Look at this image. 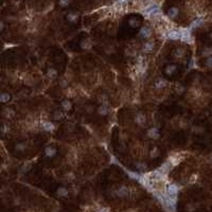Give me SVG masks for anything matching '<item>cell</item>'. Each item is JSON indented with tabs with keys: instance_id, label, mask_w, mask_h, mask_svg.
Returning <instances> with one entry per match:
<instances>
[{
	"instance_id": "30bf717a",
	"label": "cell",
	"mask_w": 212,
	"mask_h": 212,
	"mask_svg": "<svg viewBox=\"0 0 212 212\" xmlns=\"http://www.w3.org/2000/svg\"><path fill=\"white\" fill-rule=\"evenodd\" d=\"M154 48H155V43L154 41H146V43H144L143 47H142V51L145 53H150L154 50Z\"/></svg>"
},
{
	"instance_id": "ba28073f",
	"label": "cell",
	"mask_w": 212,
	"mask_h": 212,
	"mask_svg": "<svg viewBox=\"0 0 212 212\" xmlns=\"http://www.w3.org/2000/svg\"><path fill=\"white\" fill-rule=\"evenodd\" d=\"M167 38H170V39L177 41V39H180V38H181V34H180V31L179 30H171L167 32Z\"/></svg>"
},
{
	"instance_id": "ac0fdd59",
	"label": "cell",
	"mask_w": 212,
	"mask_h": 212,
	"mask_svg": "<svg viewBox=\"0 0 212 212\" xmlns=\"http://www.w3.org/2000/svg\"><path fill=\"white\" fill-rule=\"evenodd\" d=\"M60 107H62V109H63L64 112H69V110H71V108H72V104H71V102L69 100H64L62 101V103H60Z\"/></svg>"
},
{
	"instance_id": "cb8c5ba5",
	"label": "cell",
	"mask_w": 212,
	"mask_h": 212,
	"mask_svg": "<svg viewBox=\"0 0 212 212\" xmlns=\"http://www.w3.org/2000/svg\"><path fill=\"white\" fill-rule=\"evenodd\" d=\"M159 150H158V148H153L151 151H150V157L151 158H153V159H155V158H157V157H159Z\"/></svg>"
},
{
	"instance_id": "9c48e42d",
	"label": "cell",
	"mask_w": 212,
	"mask_h": 212,
	"mask_svg": "<svg viewBox=\"0 0 212 212\" xmlns=\"http://www.w3.org/2000/svg\"><path fill=\"white\" fill-rule=\"evenodd\" d=\"M180 34H181V39L182 41H187L189 43L191 41V33H190V30L188 29H180Z\"/></svg>"
},
{
	"instance_id": "7402d4cb",
	"label": "cell",
	"mask_w": 212,
	"mask_h": 212,
	"mask_svg": "<svg viewBox=\"0 0 212 212\" xmlns=\"http://www.w3.org/2000/svg\"><path fill=\"white\" fill-rule=\"evenodd\" d=\"M26 149H27V143H25V142H19V143H17L15 145V150L17 152L23 153L26 151Z\"/></svg>"
},
{
	"instance_id": "277c9868",
	"label": "cell",
	"mask_w": 212,
	"mask_h": 212,
	"mask_svg": "<svg viewBox=\"0 0 212 212\" xmlns=\"http://www.w3.org/2000/svg\"><path fill=\"white\" fill-rule=\"evenodd\" d=\"M146 135L149 136V138H151L153 140H157V139L160 137L159 128H157V127H152V128H150V130H148Z\"/></svg>"
},
{
	"instance_id": "4fadbf2b",
	"label": "cell",
	"mask_w": 212,
	"mask_h": 212,
	"mask_svg": "<svg viewBox=\"0 0 212 212\" xmlns=\"http://www.w3.org/2000/svg\"><path fill=\"white\" fill-rule=\"evenodd\" d=\"M56 195L60 197H67L68 195H69V191H68V189L66 188V187H60V188H57V190H56Z\"/></svg>"
},
{
	"instance_id": "44dd1931",
	"label": "cell",
	"mask_w": 212,
	"mask_h": 212,
	"mask_svg": "<svg viewBox=\"0 0 212 212\" xmlns=\"http://www.w3.org/2000/svg\"><path fill=\"white\" fill-rule=\"evenodd\" d=\"M98 112H99V115H101L102 117H105V116L108 115L109 110H108V108L106 105H102V106H100V107L98 108Z\"/></svg>"
},
{
	"instance_id": "5b68a950",
	"label": "cell",
	"mask_w": 212,
	"mask_h": 212,
	"mask_svg": "<svg viewBox=\"0 0 212 212\" xmlns=\"http://www.w3.org/2000/svg\"><path fill=\"white\" fill-rule=\"evenodd\" d=\"M78 18H80V14L76 13V12H69L67 15H66V19H67L68 23H75L78 21Z\"/></svg>"
},
{
	"instance_id": "d6a6232c",
	"label": "cell",
	"mask_w": 212,
	"mask_h": 212,
	"mask_svg": "<svg viewBox=\"0 0 212 212\" xmlns=\"http://www.w3.org/2000/svg\"><path fill=\"white\" fill-rule=\"evenodd\" d=\"M209 36H210V38H212V33H210V35H209Z\"/></svg>"
},
{
	"instance_id": "ffe728a7",
	"label": "cell",
	"mask_w": 212,
	"mask_h": 212,
	"mask_svg": "<svg viewBox=\"0 0 212 212\" xmlns=\"http://www.w3.org/2000/svg\"><path fill=\"white\" fill-rule=\"evenodd\" d=\"M57 75H58V72H57V70L54 69V68H49L48 70H47V76H48L49 78H51V80L56 78H57Z\"/></svg>"
},
{
	"instance_id": "4dcf8cb0",
	"label": "cell",
	"mask_w": 212,
	"mask_h": 212,
	"mask_svg": "<svg viewBox=\"0 0 212 212\" xmlns=\"http://www.w3.org/2000/svg\"><path fill=\"white\" fill-rule=\"evenodd\" d=\"M3 29H4V23H3V21H1V23H0V31L2 32V31H3Z\"/></svg>"
},
{
	"instance_id": "5bb4252c",
	"label": "cell",
	"mask_w": 212,
	"mask_h": 212,
	"mask_svg": "<svg viewBox=\"0 0 212 212\" xmlns=\"http://www.w3.org/2000/svg\"><path fill=\"white\" fill-rule=\"evenodd\" d=\"M179 14V9L176 8V7H172V8L169 9L167 11V16L171 19H175Z\"/></svg>"
},
{
	"instance_id": "52a82bcc",
	"label": "cell",
	"mask_w": 212,
	"mask_h": 212,
	"mask_svg": "<svg viewBox=\"0 0 212 212\" xmlns=\"http://www.w3.org/2000/svg\"><path fill=\"white\" fill-rule=\"evenodd\" d=\"M135 122H136V124H138L139 126H143L145 124V122H146V117H145L144 114L138 112L137 115H136V117H135Z\"/></svg>"
},
{
	"instance_id": "83f0119b",
	"label": "cell",
	"mask_w": 212,
	"mask_h": 212,
	"mask_svg": "<svg viewBox=\"0 0 212 212\" xmlns=\"http://www.w3.org/2000/svg\"><path fill=\"white\" fill-rule=\"evenodd\" d=\"M201 55L204 56V57H207V58H209V57H211L212 56V48H205L204 50H203V52H201Z\"/></svg>"
},
{
	"instance_id": "d6986e66",
	"label": "cell",
	"mask_w": 212,
	"mask_h": 212,
	"mask_svg": "<svg viewBox=\"0 0 212 212\" xmlns=\"http://www.w3.org/2000/svg\"><path fill=\"white\" fill-rule=\"evenodd\" d=\"M127 23H128V26L132 27V28H138V27L140 26V20L138 18H136V17H130V18L127 20Z\"/></svg>"
},
{
	"instance_id": "f1b7e54d",
	"label": "cell",
	"mask_w": 212,
	"mask_h": 212,
	"mask_svg": "<svg viewBox=\"0 0 212 212\" xmlns=\"http://www.w3.org/2000/svg\"><path fill=\"white\" fill-rule=\"evenodd\" d=\"M205 65H206V66H207L208 68L212 69V56H211V57H209V58H207V60H206V62H205Z\"/></svg>"
},
{
	"instance_id": "8fae6325",
	"label": "cell",
	"mask_w": 212,
	"mask_h": 212,
	"mask_svg": "<svg viewBox=\"0 0 212 212\" xmlns=\"http://www.w3.org/2000/svg\"><path fill=\"white\" fill-rule=\"evenodd\" d=\"M56 153H57V150L54 146H47L45 149V155L48 158H53L56 155Z\"/></svg>"
},
{
	"instance_id": "e0dca14e",
	"label": "cell",
	"mask_w": 212,
	"mask_h": 212,
	"mask_svg": "<svg viewBox=\"0 0 212 212\" xmlns=\"http://www.w3.org/2000/svg\"><path fill=\"white\" fill-rule=\"evenodd\" d=\"M204 23V17H198L195 20H193L191 25H190V29H196L198 27H201Z\"/></svg>"
},
{
	"instance_id": "d4e9b609",
	"label": "cell",
	"mask_w": 212,
	"mask_h": 212,
	"mask_svg": "<svg viewBox=\"0 0 212 212\" xmlns=\"http://www.w3.org/2000/svg\"><path fill=\"white\" fill-rule=\"evenodd\" d=\"M185 55V50L182 48H178V49H176L174 51V57L175 58H181L182 56Z\"/></svg>"
},
{
	"instance_id": "1f68e13d",
	"label": "cell",
	"mask_w": 212,
	"mask_h": 212,
	"mask_svg": "<svg viewBox=\"0 0 212 212\" xmlns=\"http://www.w3.org/2000/svg\"><path fill=\"white\" fill-rule=\"evenodd\" d=\"M183 90H185V88H183V87H180L179 89H177V92H178V93H181L182 91H183Z\"/></svg>"
},
{
	"instance_id": "7c38bea8",
	"label": "cell",
	"mask_w": 212,
	"mask_h": 212,
	"mask_svg": "<svg viewBox=\"0 0 212 212\" xmlns=\"http://www.w3.org/2000/svg\"><path fill=\"white\" fill-rule=\"evenodd\" d=\"M154 85H155V88H157V89H161V88H164V87L167 85V82L165 78H159L155 81V84H154Z\"/></svg>"
},
{
	"instance_id": "7a4b0ae2",
	"label": "cell",
	"mask_w": 212,
	"mask_h": 212,
	"mask_svg": "<svg viewBox=\"0 0 212 212\" xmlns=\"http://www.w3.org/2000/svg\"><path fill=\"white\" fill-rule=\"evenodd\" d=\"M152 34H153L152 29L148 26L141 27V29L139 31V36H140L142 39H148V38H150L152 36Z\"/></svg>"
},
{
	"instance_id": "8992f818",
	"label": "cell",
	"mask_w": 212,
	"mask_h": 212,
	"mask_svg": "<svg viewBox=\"0 0 212 212\" xmlns=\"http://www.w3.org/2000/svg\"><path fill=\"white\" fill-rule=\"evenodd\" d=\"M178 193V186H176L175 183H170L167 186V194L171 195V196H176Z\"/></svg>"
},
{
	"instance_id": "603a6c76",
	"label": "cell",
	"mask_w": 212,
	"mask_h": 212,
	"mask_svg": "<svg viewBox=\"0 0 212 212\" xmlns=\"http://www.w3.org/2000/svg\"><path fill=\"white\" fill-rule=\"evenodd\" d=\"M11 100V96L8 92H2L0 94V102L1 103H7Z\"/></svg>"
},
{
	"instance_id": "2e32d148",
	"label": "cell",
	"mask_w": 212,
	"mask_h": 212,
	"mask_svg": "<svg viewBox=\"0 0 212 212\" xmlns=\"http://www.w3.org/2000/svg\"><path fill=\"white\" fill-rule=\"evenodd\" d=\"M117 195L120 197H124V196H127L128 195V189H127L125 186H121L119 187V189L116 191Z\"/></svg>"
},
{
	"instance_id": "4316f807",
	"label": "cell",
	"mask_w": 212,
	"mask_h": 212,
	"mask_svg": "<svg viewBox=\"0 0 212 212\" xmlns=\"http://www.w3.org/2000/svg\"><path fill=\"white\" fill-rule=\"evenodd\" d=\"M135 167H137V170H139V171H144L148 167V164L144 163V162H141V161H138L135 163Z\"/></svg>"
},
{
	"instance_id": "484cf974",
	"label": "cell",
	"mask_w": 212,
	"mask_h": 212,
	"mask_svg": "<svg viewBox=\"0 0 212 212\" xmlns=\"http://www.w3.org/2000/svg\"><path fill=\"white\" fill-rule=\"evenodd\" d=\"M52 118L54 120H60L64 118V114L62 110H54L52 115Z\"/></svg>"
},
{
	"instance_id": "3957f363",
	"label": "cell",
	"mask_w": 212,
	"mask_h": 212,
	"mask_svg": "<svg viewBox=\"0 0 212 212\" xmlns=\"http://www.w3.org/2000/svg\"><path fill=\"white\" fill-rule=\"evenodd\" d=\"M177 69H178L177 65H175V64H170V65L165 66V68H164V73H165V75H167V76H172L173 74L176 73Z\"/></svg>"
},
{
	"instance_id": "9a60e30c",
	"label": "cell",
	"mask_w": 212,
	"mask_h": 212,
	"mask_svg": "<svg viewBox=\"0 0 212 212\" xmlns=\"http://www.w3.org/2000/svg\"><path fill=\"white\" fill-rule=\"evenodd\" d=\"M41 126H43V130H46V132H53V130H55V125H54L53 123L49 122V121L43 122Z\"/></svg>"
},
{
	"instance_id": "f546056e",
	"label": "cell",
	"mask_w": 212,
	"mask_h": 212,
	"mask_svg": "<svg viewBox=\"0 0 212 212\" xmlns=\"http://www.w3.org/2000/svg\"><path fill=\"white\" fill-rule=\"evenodd\" d=\"M58 4H60V7H67V5L70 4V1H60Z\"/></svg>"
},
{
	"instance_id": "6da1fadb",
	"label": "cell",
	"mask_w": 212,
	"mask_h": 212,
	"mask_svg": "<svg viewBox=\"0 0 212 212\" xmlns=\"http://www.w3.org/2000/svg\"><path fill=\"white\" fill-rule=\"evenodd\" d=\"M143 13H144L145 15H148V16H155V15H157V14H159V13H160V9H159V7H158L157 4L150 3L148 7H145V8H144V11H143Z\"/></svg>"
}]
</instances>
